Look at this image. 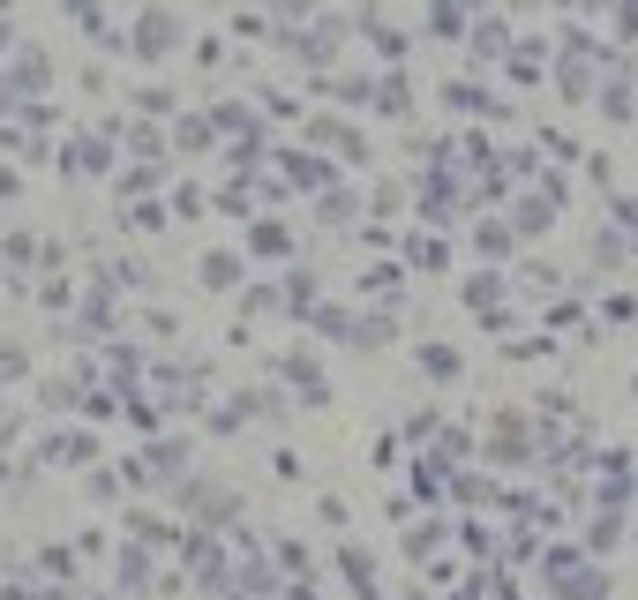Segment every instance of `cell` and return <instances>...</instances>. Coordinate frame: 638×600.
Instances as JSON below:
<instances>
[{
    "instance_id": "obj_1",
    "label": "cell",
    "mask_w": 638,
    "mask_h": 600,
    "mask_svg": "<svg viewBox=\"0 0 638 600\" xmlns=\"http://www.w3.org/2000/svg\"><path fill=\"white\" fill-rule=\"evenodd\" d=\"M173 38H181V23H173V15H158V8H151V15H143V31H136V46H143V53H165Z\"/></svg>"
},
{
    "instance_id": "obj_3",
    "label": "cell",
    "mask_w": 638,
    "mask_h": 600,
    "mask_svg": "<svg viewBox=\"0 0 638 600\" xmlns=\"http://www.w3.org/2000/svg\"><path fill=\"white\" fill-rule=\"evenodd\" d=\"M203 278L210 286H233V255H203Z\"/></svg>"
},
{
    "instance_id": "obj_2",
    "label": "cell",
    "mask_w": 638,
    "mask_h": 600,
    "mask_svg": "<svg viewBox=\"0 0 638 600\" xmlns=\"http://www.w3.org/2000/svg\"><path fill=\"white\" fill-rule=\"evenodd\" d=\"M255 255H286V233L279 225H255Z\"/></svg>"
}]
</instances>
